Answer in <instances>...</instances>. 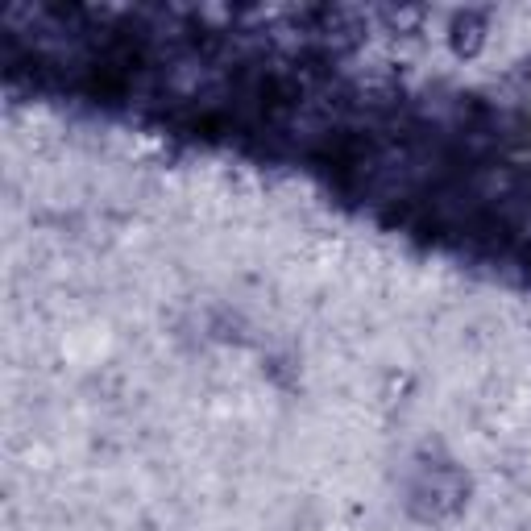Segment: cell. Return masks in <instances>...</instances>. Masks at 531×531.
<instances>
[{
    "label": "cell",
    "mask_w": 531,
    "mask_h": 531,
    "mask_svg": "<svg viewBox=\"0 0 531 531\" xmlns=\"http://www.w3.org/2000/svg\"><path fill=\"white\" fill-rule=\"evenodd\" d=\"M519 79L527 83V88H531V63H523V71H519Z\"/></svg>",
    "instance_id": "7a4b0ae2"
},
{
    "label": "cell",
    "mask_w": 531,
    "mask_h": 531,
    "mask_svg": "<svg viewBox=\"0 0 531 531\" xmlns=\"http://www.w3.org/2000/svg\"><path fill=\"white\" fill-rule=\"evenodd\" d=\"M453 46L465 50V54L482 46V17L478 13H465V17L453 21Z\"/></svg>",
    "instance_id": "6da1fadb"
}]
</instances>
